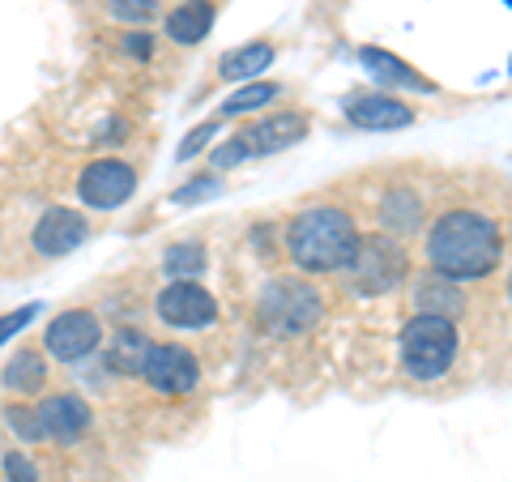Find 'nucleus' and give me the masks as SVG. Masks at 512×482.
Returning <instances> with one entry per match:
<instances>
[{"label": "nucleus", "mask_w": 512, "mask_h": 482, "mask_svg": "<svg viewBox=\"0 0 512 482\" xmlns=\"http://www.w3.org/2000/svg\"><path fill=\"white\" fill-rule=\"evenodd\" d=\"M427 261L436 273L453 282H478L495 273L504 256V231L500 222L478 214V210H448L431 222V231L423 239Z\"/></svg>", "instance_id": "nucleus-1"}, {"label": "nucleus", "mask_w": 512, "mask_h": 482, "mask_svg": "<svg viewBox=\"0 0 512 482\" xmlns=\"http://www.w3.org/2000/svg\"><path fill=\"white\" fill-rule=\"evenodd\" d=\"M359 244V222L338 205H308L286 222L282 248L303 273H338Z\"/></svg>", "instance_id": "nucleus-2"}, {"label": "nucleus", "mask_w": 512, "mask_h": 482, "mask_svg": "<svg viewBox=\"0 0 512 482\" xmlns=\"http://www.w3.org/2000/svg\"><path fill=\"white\" fill-rule=\"evenodd\" d=\"M346 273V286L350 295H389L397 291L406 278H410V252L397 235L389 231H376V235H359L355 252H350V261L338 269Z\"/></svg>", "instance_id": "nucleus-3"}, {"label": "nucleus", "mask_w": 512, "mask_h": 482, "mask_svg": "<svg viewBox=\"0 0 512 482\" xmlns=\"http://www.w3.org/2000/svg\"><path fill=\"white\" fill-rule=\"evenodd\" d=\"M457 325L444 316H427V312H414L406 325H402V337H397V350H402V367L410 380L419 384H431L448 376V367L457 363Z\"/></svg>", "instance_id": "nucleus-4"}, {"label": "nucleus", "mask_w": 512, "mask_h": 482, "mask_svg": "<svg viewBox=\"0 0 512 482\" xmlns=\"http://www.w3.org/2000/svg\"><path fill=\"white\" fill-rule=\"evenodd\" d=\"M320 312H325V303H320V295L312 291L308 282H299V278L269 282L265 295H261V316L278 333H308L320 320Z\"/></svg>", "instance_id": "nucleus-5"}, {"label": "nucleus", "mask_w": 512, "mask_h": 482, "mask_svg": "<svg viewBox=\"0 0 512 482\" xmlns=\"http://www.w3.org/2000/svg\"><path fill=\"white\" fill-rule=\"evenodd\" d=\"M133 192H137V171L120 163V158H94L77 175V197H82L86 210H99V214L120 210Z\"/></svg>", "instance_id": "nucleus-6"}, {"label": "nucleus", "mask_w": 512, "mask_h": 482, "mask_svg": "<svg viewBox=\"0 0 512 482\" xmlns=\"http://www.w3.org/2000/svg\"><path fill=\"white\" fill-rule=\"evenodd\" d=\"M43 346H47V355H52L56 363H82L90 355H99L103 325H99V316H94V312L69 308V312H60L52 325H47Z\"/></svg>", "instance_id": "nucleus-7"}, {"label": "nucleus", "mask_w": 512, "mask_h": 482, "mask_svg": "<svg viewBox=\"0 0 512 482\" xmlns=\"http://www.w3.org/2000/svg\"><path fill=\"white\" fill-rule=\"evenodd\" d=\"M141 380L163 397H184L201 384V363H197L192 350L163 342V346H150L146 363H141Z\"/></svg>", "instance_id": "nucleus-8"}, {"label": "nucleus", "mask_w": 512, "mask_h": 482, "mask_svg": "<svg viewBox=\"0 0 512 482\" xmlns=\"http://www.w3.org/2000/svg\"><path fill=\"white\" fill-rule=\"evenodd\" d=\"M158 320L171 329H205L218 320V299L197 282H171L158 291Z\"/></svg>", "instance_id": "nucleus-9"}, {"label": "nucleus", "mask_w": 512, "mask_h": 482, "mask_svg": "<svg viewBox=\"0 0 512 482\" xmlns=\"http://www.w3.org/2000/svg\"><path fill=\"white\" fill-rule=\"evenodd\" d=\"M90 239V222L82 210H69V205H52L43 210L35 231H30V244L39 256H69L73 248H82Z\"/></svg>", "instance_id": "nucleus-10"}, {"label": "nucleus", "mask_w": 512, "mask_h": 482, "mask_svg": "<svg viewBox=\"0 0 512 482\" xmlns=\"http://www.w3.org/2000/svg\"><path fill=\"white\" fill-rule=\"evenodd\" d=\"M346 120L367 133H384V128H406L414 124V107L402 103L397 94H350Z\"/></svg>", "instance_id": "nucleus-11"}, {"label": "nucleus", "mask_w": 512, "mask_h": 482, "mask_svg": "<svg viewBox=\"0 0 512 482\" xmlns=\"http://www.w3.org/2000/svg\"><path fill=\"white\" fill-rule=\"evenodd\" d=\"M35 410H39L43 436H52L56 444H77L90 427V406L77 393H52Z\"/></svg>", "instance_id": "nucleus-12"}, {"label": "nucleus", "mask_w": 512, "mask_h": 482, "mask_svg": "<svg viewBox=\"0 0 512 482\" xmlns=\"http://www.w3.org/2000/svg\"><path fill=\"white\" fill-rule=\"evenodd\" d=\"M303 137H308V116H299V111H278V116H265L239 133L248 154H278Z\"/></svg>", "instance_id": "nucleus-13"}, {"label": "nucleus", "mask_w": 512, "mask_h": 482, "mask_svg": "<svg viewBox=\"0 0 512 482\" xmlns=\"http://www.w3.org/2000/svg\"><path fill=\"white\" fill-rule=\"evenodd\" d=\"M214 18H218L214 0H184V5H175V9L167 13L163 30H167L171 43L192 47V43H201V39L214 30Z\"/></svg>", "instance_id": "nucleus-14"}, {"label": "nucleus", "mask_w": 512, "mask_h": 482, "mask_svg": "<svg viewBox=\"0 0 512 482\" xmlns=\"http://www.w3.org/2000/svg\"><path fill=\"white\" fill-rule=\"evenodd\" d=\"M414 308L427 312V316H444V320H457L466 312V291H461V282L444 278V273H427L419 282V291H414Z\"/></svg>", "instance_id": "nucleus-15"}, {"label": "nucleus", "mask_w": 512, "mask_h": 482, "mask_svg": "<svg viewBox=\"0 0 512 482\" xmlns=\"http://www.w3.org/2000/svg\"><path fill=\"white\" fill-rule=\"evenodd\" d=\"M359 60L380 77V82H389V86H402V90H414V94H436V82H427L423 73H414L402 56L384 52V47H363Z\"/></svg>", "instance_id": "nucleus-16"}, {"label": "nucleus", "mask_w": 512, "mask_h": 482, "mask_svg": "<svg viewBox=\"0 0 512 482\" xmlns=\"http://www.w3.org/2000/svg\"><path fill=\"white\" fill-rule=\"evenodd\" d=\"M150 346H154V342H150L146 333H137V329H120V333L107 342V350H103L107 372H116V376H141V363H146Z\"/></svg>", "instance_id": "nucleus-17"}, {"label": "nucleus", "mask_w": 512, "mask_h": 482, "mask_svg": "<svg viewBox=\"0 0 512 482\" xmlns=\"http://www.w3.org/2000/svg\"><path fill=\"white\" fill-rule=\"evenodd\" d=\"M269 64H274V43H244L218 60V77L222 82H244V77L256 82V73L269 69Z\"/></svg>", "instance_id": "nucleus-18"}, {"label": "nucleus", "mask_w": 512, "mask_h": 482, "mask_svg": "<svg viewBox=\"0 0 512 482\" xmlns=\"http://www.w3.org/2000/svg\"><path fill=\"white\" fill-rule=\"evenodd\" d=\"M0 384H5L9 393H39L43 384H47V359L35 355V350H18L9 363H5V376H0Z\"/></svg>", "instance_id": "nucleus-19"}, {"label": "nucleus", "mask_w": 512, "mask_h": 482, "mask_svg": "<svg viewBox=\"0 0 512 482\" xmlns=\"http://www.w3.org/2000/svg\"><path fill=\"white\" fill-rule=\"evenodd\" d=\"M419 218H423V205H419V197H414L410 188H393L389 197L380 201V222H384V231L397 235V239L419 227Z\"/></svg>", "instance_id": "nucleus-20"}, {"label": "nucleus", "mask_w": 512, "mask_h": 482, "mask_svg": "<svg viewBox=\"0 0 512 482\" xmlns=\"http://www.w3.org/2000/svg\"><path fill=\"white\" fill-rule=\"evenodd\" d=\"M163 273L171 282H197L205 273V248L201 244H171L163 256Z\"/></svg>", "instance_id": "nucleus-21"}, {"label": "nucleus", "mask_w": 512, "mask_h": 482, "mask_svg": "<svg viewBox=\"0 0 512 482\" xmlns=\"http://www.w3.org/2000/svg\"><path fill=\"white\" fill-rule=\"evenodd\" d=\"M278 94H282V86H274V82H252V86L235 90L231 99L222 103V120H227V116H244V111H256V107L274 103Z\"/></svg>", "instance_id": "nucleus-22"}, {"label": "nucleus", "mask_w": 512, "mask_h": 482, "mask_svg": "<svg viewBox=\"0 0 512 482\" xmlns=\"http://www.w3.org/2000/svg\"><path fill=\"white\" fill-rule=\"evenodd\" d=\"M5 423L18 431L26 444L43 440V423H39V410H35V406H22V401H18V406H9V410H5Z\"/></svg>", "instance_id": "nucleus-23"}, {"label": "nucleus", "mask_w": 512, "mask_h": 482, "mask_svg": "<svg viewBox=\"0 0 512 482\" xmlns=\"http://www.w3.org/2000/svg\"><path fill=\"white\" fill-rule=\"evenodd\" d=\"M222 133V116L218 120H205V124H197L192 128V133L180 141V150H175V158H180V163H188V158H197L205 146H210V141Z\"/></svg>", "instance_id": "nucleus-24"}, {"label": "nucleus", "mask_w": 512, "mask_h": 482, "mask_svg": "<svg viewBox=\"0 0 512 482\" xmlns=\"http://www.w3.org/2000/svg\"><path fill=\"white\" fill-rule=\"evenodd\" d=\"M218 192H222V180H218V175H201V180H192V184H184V188H175V192H171V205H197V201L218 197Z\"/></svg>", "instance_id": "nucleus-25"}, {"label": "nucleus", "mask_w": 512, "mask_h": 482, "mask_svg": "<svg viewBox=\"0 0 512 482\" xmlns=\"http://www.w3.org/2000/svg\"><path fill=\"white\" fill-rule=\"evenodd\" d=\"M107 9H111V18L137 22V26L158 18V0H107Z\"/></svg>", "instance_id": "nucleus-26"}, {"label": "nucleus", "mask_w": 512, "mask_h": 482, "mask_svg": "<svg viewBox=\"0 0 512 482\" xmlns=\"http://www.w3.org/2000/svg\"><path fill=\"white\" fill-rule=\"evenodd\" d=\"M39 316V303H26V308H18V312H5V316H0V346H5L9 342V337H18L26 325H30V320H35Z\"/></svg>", "instance_id": "nucleus-27"}, {"label": "nucleus", "mask_w": 512, "mask_h": 482, "mask_svg": "<svg viewBox=\"0 0 512 482\" xmlns=\"http://www.w3.org/2000/svg\"><path fill=\"white\" fill-rule=\"evenodd\" d=\"M244 158H252V154H248V146H244V141H239V133H235L231 141H222V146L210 154V167L227 171V167H235V163H244Z\"/></svg>", "instance_id": "nucleus-28"}, {"label": "nucleus", "mask_w": 512, "mask_h": 482, "mask_svg": "<svg viewBox=\"0 0 512 482\" xmlns=\"http://www.w3.org/2000/svg\"><path fill=\"white\" fill-rule=\"evenodd\" d=\"M5 474H9V482H39L35 461L26 453H5Z\"/></svg>", "instance_id": "nucleus-29"}, {"label": "nucleus", "mask_w": 512, "mask_h": 482, "mask_svg": "<svg viewBox=\"0 0 512 482\" xmlns=\"http://www.w3.org/2000/svg\"><path fill=\"white\" fill-rule=\"evenodd\" d=\"M124 52L146 64L154 56V35H146V30H137V35H124Z\"/></svg>", "instance_id": "nucleus-30"}, {"label": "nucleus", "mask_w": 512, "mask_h": 482, "mask_svg": "<svg viewBox=\"0 0 512 482\" xmlns=\"http://www.w3.org/2000/svg\"><path fill=\"white\" fill-rule=\"evenodd\" d=\"M508 295H512V278H508Z\"/></svg>", "instance_id": "nucleus-31"}, {"label": "nucleus", "mask_w": 512, "mask_h": 482, "mask_svg": "<svg viewBox=\"0 0 512 482\" xmlns=\"http://www.w3.org/2000/svg\"><path fill=\"white\" fill-rule=\"evenodd\" d=\"M508 5H512V0H508Z\"/></svg>", "instance_id": "nucleus-32"}]
</instances>
